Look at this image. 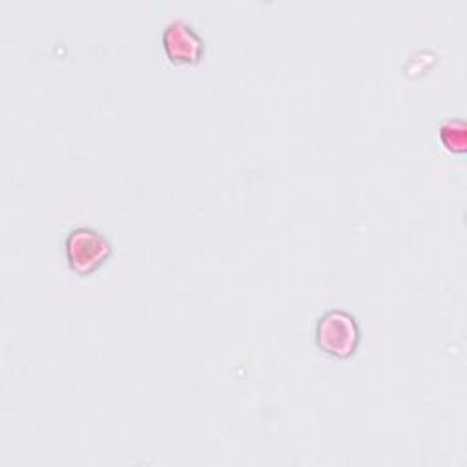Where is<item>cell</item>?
I'll return each mask as SVG.
<instances>
[{
    "mask_svg": "<svg viewBox=\"0 0 467 467\" xmlns=\"http://www.w3.org/2000/svg\"><path fill=\"white\" fill-rule=\"evenodd\" d=\"M314 343L328 358L348 359L359 348L361 325L350 310L330 306L316 317Z\"/></svg>",
    "mask_w": 467,
    "mask_h": 467,
    "instance_id": "obj_1",
    "label": "cell"
},
{
    "mask_svg": "<svg viewBox=\"0 0 467 467\" xmlns=\"http://www.w3.org/2000/svg\"><path fill=\"white\" fill-rule=\"evenodd\" d=\"M64 259L67 268L78 277H89L113 257V244L100 230L78 224L64 235Z\"/></svg>",
    "mask_w": 467,
    "mask_h": 467,
    "instance_id": "obj_2",
    "label": "cell"
},
{
    "mask_svg": "<svg viewBox=\"0 0 467 467\" xmlns=\"http://www.w3.org/2000/svg\"><path fill=\"white\" fill-rule=\"evenodd\" d=\"M161 44L166 58L173 66H197L206 53L204 36L182 16L171 18L162 27Z\"/></svg>",
    "mask_w": 467,
    "mask_h": 467,
    "instance_id": "obj_3",
    "label": "cell"
},
{
    "mask_svg": "<svg viewBox=\"0 0 467 467\" xmlns=\"http://www.w3.org/2000/svg\"><path fill=\"white\" fill-rule=\"evenodd\" d=\"M440 142L451 153L465 151V124L462 119H447L440 124Z\"/></svg>",
    "mask_w": 467,
    "mask_h": 467,
    "instance_id": "obj_4",
    "label": "cell"
}]
</instances>
